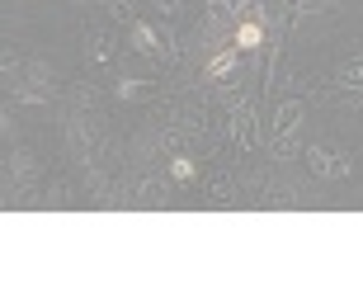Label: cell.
Returning <instances> with one entry per match:
<instances>
[{
    "label": "cell",
    "instance_id": "cell-1",
    "mask_svg": "<svg viewBox=\"0 0 363 283\" xmlns=\"http://www.w3.org/2000/svg\"><path fill=\"white\" fill-rule=\"evenodd\" d=\"M307 170L316 179H350L354 175V161H350V151H340V147H330V142H311L307 151Z\"/></svg>",
    "mask_w": 363,
    "mask_h": 283
},
{
    "label": "cell",
    "instance_id": "cell-2",
    "mask_svg": "<svg viewBox=\"0 0 363 283\" xmlns=\"http://www.w3.org/2000/svg\"><path fill=\"white\" fill-rule=\"evenodd\" d=\"M302 113H307V104H302V99H283V104L274 109V123H269V128H274V151H279V156H293Z\"/></svg>",
    "mask_w": 363,
    "mask_h": 283
},
{
    "label": "cell",
    "instance_id": "cell-3",
    "mask_svg": "<svg viewBox=\"0 0 363 283\" xmlns=\"http://www.w3.org/2000/svg\"><path fill=\"white\" fill-rule=\"evenodd\" d=\"M231 43H236L241 52H255V48H264V5H250V10L236 19V33H231Z\"/></svg>",
    "mask_w": 363,
    "mask_h": 283
},
{
    "label": "cell",
    "instance_id": "cell-4",
    "mask_svg": "<svg viewBox=\"0 0 363 283\" xmlns=\"http://www.w3.org/2000/svg\"><path fill=\"white\" fill-rule=\"evenodd\" d=\"M231 142L241 151L255 147V104H250V99H241V104L231 109Z\"/></svg>",
    "mask_w": 363,
    "mask_h": 283
},
{
    "label": "cell",
    "instance_id": "cell-5",
    "mask_svg": "<svg viewBox=\"0 0 363 283\" xmlns=\"http://www.w3.org/2000/svg\"><path fill=\"white\" fill-rule=\"evenodd\" d=\"M67 151L76 156V161H90V151H94V128L85 123V113H71V123H67Z\"/></svg>",
    "mask_w": 363,
    "mask_h": 283
},
{
    "label": "cell",
    "instance_id": "cell-6",
    "mask_svg": "<svg viewBox=\"0 0 363 283\" xmlns=\"http://www.w3.org/2000/svg\"><path fill=\"white\" fill-rule=\"evenodd\" d=\"M128 43H133L137 57H161V38H156V28L142 24V19H133V24H128Z\"/></svg>",
    "mask_w": 363,
    "mask_h": 283
},
{
    "label": "cell",
    "instance_id": "cell-7",
    "mask_svg": "<svg viewBox=\"0 0 363 283\" xmlns=\"http://www.w3.org/2000/svg\"><path fill=\"white\" fill-rule=\"evenodd\" d=\"M241 48H236V43H231V48H222V52L213 57V62H208V71H203V76H208V81H227L231 71H236V62H241Z\"/></svg>",
    "mask_w": 363,
    "mask_h": 283
},
{
    "label": "cell",
    "instance_id": "cell-8",
    "mask_svg": "<svg viewBox=\"0 0 363 283\" xmlns=\"http://www.w3.org/2000/svg\"><path fill=\"white\" fill-rule=\"evenodd\" d=\"M335 85H340V90H363V52L359 57H345V62H340V67H335Z\"/></svg>",
    "mask_w": 363,
    "mask_h": 283
},
{
    "label": "cell",
    "instance_id": "cell-9",
    "mask_svg": "<svg viewBox=\"0 0 363 283\" xmlns=\"http://www.w3.org/2000/svg\"><path fill=\"white\" fill-rule=\"evenodd\" d=\"M165 170H170V179H175V184H194V175H199V165H194V156H184V151H175Z\"/></svg>",
    "mask_w": 363,
    "mask_h": 283
},
{
    "label": "cell",
    "instance_id": "cell-10",
    "mask_svg": "<svg viewBox=\"0 0 363 283\" xmlns=\"http://www.w3.org/2000/svg\"><path fill=\"white\" fill-rule=\"evenodd\" d=\"M85 57L90 62H108L113 57V38L108 33H85Z\"/></svg>",
    "mask_w": 363,
    "mask_h": 283
},
{
    "label": "cell",
    "instance_id": "cell-11",
    "mask_svg": "<svg viewBox=\"0 0 363 283\" xmlns=\"http://www.w3.org/2000/svg\"><path fill=\"white\" fill-rule=\"evenodd\" d=\"M24 76H28V85H38V90H48V94H52L57 71L48 67V62H28V67H24Z\"/></svg>",
    "mask_w": 363,
    "mask_h": 283
},
{
    "label": "cell",
    "instance_id": "cell-12",
    "mask_svg": "<svg viewBox=\"0 0 363 283\" xmlns=\"http://www.w3.org/2000/svg\"><path fill=\"white\" fill-rule=\"evenodd\" d=\"M330 5H340V0H288L293 19H307V14H325Z\"/></svg>",
    "mask_w": 363,
    "mask_h": 283
},
{
    "label": "cell",
    "instance_id": "cell-13",
    "mask_svg": "<svg viewBox=\"0 0 363 283\" xmlns=\"http://www.w3.org/2000/svg\"><path fill=\"white\" fill-rule=\"evenodd\" d=\"M10 170L24 179V184H28V179H38V161H33L28 151H14V156H10Z\"/></svg>",
    "mask_w": 363,
    "mask_h": 283
},
{
    "label": "cell",
    "instance_id": "cell-14",
    "mask_svg": "<svg viewBox=\"0 0 363 283\" xmlns=\"http://www.w3.org/2000/svg\"><path fill=\"white\" fill-rule=\"evenodd\" d=\"M142 94H147V81H128V76H123V81L113 85V99H123V104H128V99H142Z\"/></svg>",
    "mask_w": 363,
    "mask_h": 283
},
{
    "label": "cell",
    "instance_id": "cell-15",
    "mask_svg": "<svg viewBox=\"0 0 363 283\" xmlns=\"http://www.w3.org/2000/svg\"><path fill=\"white\" fill-rule=\"evenodd\" d=\"M104 10L113 24H133V0H104Z\"/></svg>",
    "mask_w": 363,
    "mask_h": 283
},
{
    "label": "cell",
    "instance_id": "cell-16",
    "mask_svg": "<svg viewBox=\"0 0 363 283\" xmlns=\"http://www.w3.org/2000/svg\"><path fill=\"white\" fill-rule=\"evenodd\" d=\"M231 199V184L227 179H213V203H227Z\"/></svg>",
    "mask_w": 363,
    "mask_h": 283
},
{
    "label": "cell",
    "instance_id": "cell-17",
    "mask_svg": "<svg viewBox=\"0 0 363 283\" xmlns=\"http://www.w3.org/2000/svg\"><path fill=\"white\" fill-rule=\"evenodd\" d=\"M156 10H165V14H179V0H156Z\"/></svg>",
    "mask_w": 363,
    "mask_h": 283
},
{
    "label": "cell",
    "instance_id": "cell-18",
    "mask_svg": "<svg viewBox=\"0 0 363 283\" xmlns=\"http://www.w3.org/2000/svg\"><path fill=\"white\" fill-rule=\"evenodd\" d=\"M76 5H94V0H76Z\"/></svg>",
    "mask_w": 363,
    "mask_h": 283
}]
</instances>
